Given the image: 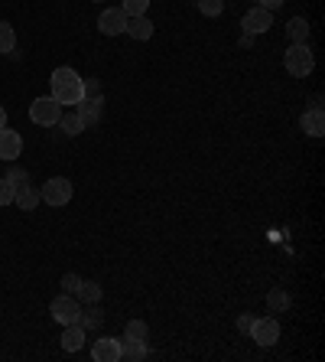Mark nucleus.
Instances as JSON below:
<instances>
[{
	"label": "nucleus",
	"instance_id": "obj_1",
	"mask_svg": "<svg viewBox=\"0 0 325 362\" xmlns=\"http://www.w3.org/2000/svg\"><path fill=\"white\" fill-rule=\"evenodd\" d=\"M49 95L56 98L59 105H68V108H75L78 102L85 98V78L75 72V69H68V66H62V69H56L52 72V78H49Z\"/></svg>",
	"mask_w": 325,
	"mask_h": 362
},
{
	"label": "nucleus",
	"instance_id": "obj_2",
	"mask_svg": "<svg viewBox=\"0 0 325 362\" xmlns=\"http://www.w3.org/2000/svg\"><path fill=\"white\" fill-rule=\"evenodd\" d=\"M283 66L293 78H306L312 69H316V56H312V49L306 43H293V46L283 53Z\"/></svg>",
	"mask_w": 325,
	"mask_h": 362
},
{
	"label": "nucleus",
	"instance_id": "obj_3",
	"mask_svg": "<svg viewBox=\"0 0 325 362\" xmlns=\"http://www.w3.org/2000/svg\"><path fill=\"white\" fill-rule=\"evenodd\" d=\"M39 196H43L46 206H56L59 209V206H68V202H72L75 186L68 176H52V180H46V186L39 190Z\"/></svg>",
	"mask_w": 325,
	"mask_h": 362
},
{
	"label": "nucleus",
	"instance_id": "obj_4",
	"mask_svg": "<svg viewBox=\"0 0 325 362\" xmlns=\"http://www.w3.org/2000/svg\"><path fill=\"white\" fill-rule=\"evenodd\" d=\"M29 118H33V124H39V127H52V124H59V118H62V105H59L52 95L33 98Z\"/></svg>",
	"mask_w": 325,
	"mask_h": 362
},
{
	"label": "nucleus",
	"instance_id": "obj_5",
	"mask_svg": "<svg viewBox=\"0 0 325 362\" xmlns=\"http://www.w3.org/2000/svg\"><path fill=\"white\" fill-rule=\"evenodd\" d=\"M49 314L56 316L62 326L78 323V316H82V304H78V297L75 294H59L56 300L49 304Z\"/></svg>",
	"mask_w": 325,
	"mask_h": 362
},
{
	"label": "nucleus",
	"instance_id": "obj_6",
	"mask_svg": "<svg viewBox=\"0 0 325 362\" xmlns=\"http://www.w3.org/2000/svg\"><path fill=\"white\" fill-rule=\"evenodd\" d=\"M247 333L254 336L257 346H273V343H280V320L277 316H257Z\"/></svg>",
	"mask_w": 325,
	"mask_h": 362
},
{
	"label": "nucleus",
	"instance_id": "obj_7",
	"mask_svg": "<svg viewBox=\"0 0 325 362\" xmlns=\"http://www.w3.org/2000/svg\"><path fill=\"white\" fill-rule=\"evenodd\" d=\"M270 27H273V13H270V10H263V7L247 10V13H244V20H241V29L247 33V36H260V33H267Z\"/></svg>",
	"mask_w": 325,
	"mask_h": 362
},
{
	"label": "nucleus",
	"instance_id": "obj_8",
	"mask_svg": "<svg viewBox=\"0 0 325 362\" xmlns=\"http://www.w3.org/2000/svg\"><path fill=\"white\" fill-rule=\"evenodd\" d=\"M75 111H78V118L85 121V127H92V124H98L104 115V95H85L82 102L75 105Z\"/></svg>",
	"mask_w": 325,
	"mask_h": 362
},
{
	"label": "nucleus",
	"instance_id": "obj_9",
	"mask_svg": "<svg viewBox=\"0 0 325 362\" xmlns=\"http://www.w3.org/2000/svg\"><path fill=\"white\" fill-rule=\"evenodd\" d=\"M124 27H127V13H124L121 7L101 10V17H98V29H101L104 36H117V33H124Z\"/></svg>",
	"mask_w": 325,
	"mask_h": 362
},
{
	"label": "nucleus",
	"instance_id": "obj_10",
	"mask_svg": "<svg viewBox=\"0 0 325 362\" xmlns=\"http://www.w3.org/2000/svg\"><path fill=\"white\" fill-rule=\"evenodd\" d=\"M92 359L94 362H121V340H117V336H101V340H94Z\"/></svg>",
	"mask_w": 325,
	"mask_h": 362
},
{
	"label": "nucleus",
	"instance_id": "obj_11",
	"mask_svg": "<svg viewBox=\"0 0 325 362\" xmlns=\"http://www.w3.org/2000/svg\"><path fill=\"white\" fill-rule=\"evenodd\" d=\"M23 153V137L20 131H10V127H0V160L13 163Z\"/></svg>",
	"mask_w": 325,
	"mask_h": 362
},
{
	"label": "nucleus",
	"instance_id": "obj_12",
	"mask_svg": "<svg viewBox=\"0 0 325 362\" xmlns=\"http://www.w3.org/2000/svg\"><path fill=\"white\" fill-rule=\"evenodd\" d=\"M43 202V196H39L36 186H29V183H20L17 193H13V206H20L23 212H33Z\"/></svg>",
	"mask_w": 325,
	"mask_h": 362
},
{
	"label": "nucleus",
	"instance_id": "obj_13",
	"mask_svg": "<svg viewBox=\"0 0 325 362\" xmlns=\"http://www.w3.org/2000/svg\"><path fill=\"white\" fill-rule=\"evenodd\" d=\"M299 127H303L309 137H322L325 134V111L322 108H309L306 115L299 118Z\"/></svg>",
	"mask_w": 325,
	"mask_h": 362
},
{
	"label": "nucleus",
	"instance_id": "obj_14",
	"mask_svg": "<svg viewBox=\"0 0 325 362\" xmlns=\"http://www.w3.org/2000/svg\"><path fill=\"white\" fill-rule=\"evenodd\" d=\"M124 33L133 39H140V43H147L150 36H153V23H150V17L143 13V17H127V27H124Z\"/></svg>",
	"mask_w": 325,
	"mask_h": 362
},
{
	"label": "nucleus",
	"instance_id": "obj_15",
	"mask_svg": "<svg viewBox=\"0 0 325 362\" xmlns=\"http://www.w3.org/2000/svg\"><path fill=\"white\" fill-rule=\"evenodd\" d=\"M85 346V326L82 323H68L62 330V349L65 353H78Z\"/></svg>",
	"mask_w": 325,
	"mask_h": 362
},
{
	"label": "nucleus",
	"instance_id": "obj_16",
	"mask_svg": "<svg viewBox=\"0 0 325 362\" xmlns=\"http://www.w3.org/2000/svg\"><path fill=\"white\" fill-rule=\"evenodd\" d=\"M143 359H150L147 343H140V340H121V362H143Z\"/></svg>",
	"mask_w": 325,
	"mask_h": 362
},
{
	"label": "nucleus",
	"instance_id": "obj_17",
	"mask_svg": "<svg viewBox=\"0 0 325 362\" xmlns=\"http://www.w3.org/2000/svg\"><path fill=\"white\" fill-rule=\"evenodd\" d=\"M78 323H82L85 330H101V323H104V310H101V304H85L82 316H78Z\"/></svg>",
	"mask_w": 325,
	"mask_h": 362
},
{
	"label": "nucleus",
	"instance_id": "obj_18",
	"mask_svg": "<svg viewBox=\"0 0 325 362\" xmlns=\"http://www.w3.org/2000/svg\"><path fill=\"white\" fill-rule=\"evenodd\" d=\"M78 304H101V297H104V291H101V284L98 281H82V287H78Z\"/></svg>",
	"mask_w": 325,
	"mask_h": 362
},
{
	"label": "nucleus",
	"instance_id": "obj_19",
	"mask_svg": "<svg viewBox=\"0 0 325 362\" xmlns=\"http://www.w3.org/2000/svg\"><path fill=\"white\" fill-rule=\"evenodd\" d=\"M287 36H289V43H306L309 39V23H306V17H293L287 23Z\"/></svg>",
	"mask_w": 325,
	"mask_h": 362
},
{
	"label": "nucleus",
	"instance_id": "obj_20",
	"mask_svg": "<svg viewBox=\"0 0 325 362\" xmlns=\"http://www.w3.org/2000/svg\"><path fill=\"white\" fill-rule=\"evenodd\" d=\"M59 127H62L68 137H78V134L85 131V121L78 118V111H62V118H59Z\"/></svg>",
	"mask_w": 325,
	"mask_h": 362
},
{
	"label": "nucleus",
	"instance_id": "obj_21",
	"mask_svg": "<svg viewBox=\"0 0 325 362\" xmlns=\"http://www.w3.org/2000/svg\"><path fill=\"white\" fill-rule=\"evenodd\" d=\"M13 49H17V33L7 20H0V56H10Z\"/></svg>",
	"mask_w": 325,
	"mask_h": 362
},
{
	"label": "nucleus",
	"instance_id": "obj_22",
	"mask_svg": "<svg viewBox=\"0 0 325 362\" xmlns=\"http://www.w3.org/2000/svg\"><path fill=\"white\" fill-rule=\"evenodd\" d=\"M267 307H270V314H283L289 307V294L283 291V287H273L267 294Z\"/></svg>",
	"mask_w": 325,
	"mask_h": 362
},
{
	"label": "nucleus",
	"instance_id": "obj_23",
	"mask_svg": "<svg viewBox=\"0 0 325 362\" xmlns=\"http://www.w3.org/2000/svg\"><path fill=\"white\" fill-rule=\"evenodd\" d=\"M124 340H140V343H147V340H150V326L143 323V320H130V323L124 326Z\"/></svg>",
	"mask_w": 325,
	"mask_h": 362
},
{
	"label": "nucleus",
	"instance_id": "obj_24",
	"mask_svg": "<svg viewBox=\"0 0 325 362\" xmlns=\"http://www.w3.org/2000/svg\"><path fill=\"white\" fill-rule=\"evenodd\" d=\"M121 10L127 13V17H143V13L150 10V0H124Z\"/></svg>",
	"mask_w": 325,
	"mask_h": 362
},
{
	"label": "nucleus",
	"instance_id": "obj_25",
	"mask_svg": "<svg viewBox=\"0 0 325 362\" xmlns=\"http://www.w3.org/2000/svg\"><path fill=\"white\" fill-rule=\"evenodd\" d=\"M13 193H17V183L0 176V206H13Z\"/></svg>",
	"mask_w": 325,
	"mask_h": 362
},
{
	"label": "nucleus",
	"instance_id": "obj_26",
	"mask_svg": "<svg viewBox=\"0 0 325 362\" xmlns=\"http://www.w3.org/2000/svg\"><path fill=\"white\" fill-rule=\"evenodd\" d=\"M198 10H202L205 17H222L224 0H198Z\"/></svg>",
	"mask_w": 325,
	"mask_h": 362
},
{
	"label": "nucleus",
	"instance_id": "obj_27",
	"mask_svg": "<svg viewBox=\"0 0 325 362\" xmlns=\"http://www.w3.org/2000/svg\"><path fill=\"white\" fill-rule=\"evenodd\" d=\"M78 287H82V277H78V274H65L62 277V291H65V294H78Z\"/></svg>",
	"mask_w": 325,
	"mask_h": 362
},
{
	"label": "nucleus",
	"instance_id": "obj_28",
	"mask_svg": "<svg viewBox=\"0 0 325 362\" xmlns=\"http://www.w3.org/2000/svg\"><path fill=\"white\" fill-rule=\"evenodd\" d=\"M7 180L20 186V183H29V173L23 170V167H10V170H7Z\"/></svg>",
	"mask_w": 325,
	"mask_h": 362
},
{
	"label": "nucleus",
	"instance_id": "obj_29",
	"mask_svg": "<svg viewBox=\"0 0 325 362\" xmlns=\"http://www.w3.org/2000/svg\"><path fill=\"white\" fill-rule=\"evenodd\" d=\"M85 95H101V82L98 78H85Z\"/></svg>",
	"mask_w": 325,
	"mask_h": 362
},
{
	"label": "nucleus",
	"instance_id": "obj_30",
	"mask_svg": "<svg viewBox=\"0 0 325 362\" xmlns=\"http://www.w3.org/2000/svg\"><path fill=\"white\" fill-rule=\"evenodd\" d=\"M251 323H254L251 314H241V316H238V330H241V333H247V330H251Z\"/></svg>",
	"mask_w": 325,
	"mask_h": 362
},
{
	"label": "nucleus",
	"instance_id": "obj_31",
	"mask_svg": "<svg viewBox=\"0 0 325 362\" xmlns=\"http://www.w3.org/2000/svg\"><path fill=\"white\" fill-rule=\"evenodd\" d=\"M257 7H263V10H270V13H273L277 7H283V0H260Z\"/></svg>",
	"mask_w": 325,
	"mask_h": 362
},
{
	"label": "nucleus",
	"instance_id": "obj_32",
	"mask_svg": "<svg viewBox=\"0 0 325 362\" xmlns=\"http://www.w3.org/2000/svg\"><path fill=\"white\" fill-rule=\"evenodd\" d=\"M0 127H7V108L0 105Z\"/></svg>",
	"mask_w": 325,
	"mask_h": 362
}]
</instances>
